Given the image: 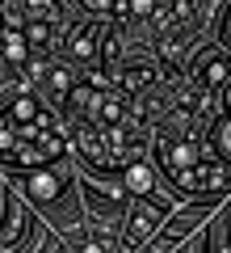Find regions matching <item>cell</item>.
<instances>
[{
    "mask_svg": "<svg viewBox=\"0 0 231 253\" xmlns=\"http://www.w3.org/2000/svg\"><path fill=\"white\" fill-rule=\"evenodd\" d=\"M206 148L214 152V161H219V165H227V169H231V114H223L219 123L210 126V135H206Z\"/></svg>",
    "mask_w": 231,
    "mask_h": 253,
    "instance_id": "cell-11",
    "label": "cell"
},
{
    "mask_svg": "<svg viewBox=\"0 0 231 253\" xmlns=\"http://www.w3.org/2000/svg\"><path fill=\"white\" fill-rule=\"evenodd\" d=\"M223 110H227V114H231V81L223 84Z\"/></svg>",
    "mask_w": 231,
    "mask_h": 253,
    "instance_id": "cell-17",
    "label": "cell"
},
{
    "mask_svg": "<svg viewBox=\"0 0 231 253\" xmlns=\"http://www.w3.org/2000/svg\"><path fill=\"white\" fill-rule=\"evenodd\" d=\"M21 177V190H26V199L38 203V207H55V203H63V194H67V173L51 169V165H42V169H26L17 173Z\"/></svg>",
    "mask_w": 231,
    "mask_h": 253,
    "instance_id": "cell-4",
    "label": "cell"
},
{
    "mask_svg": "<svg viewBox=\"0 0 231 253\" xmlns=\"http://www.w3.org/2000/svg\"><path fill=\"white\" fill-rule=\"evenodd\" d=\"M156 165L164 169V177L177 186V194L198 203H214L231 190V169L214 161V152L206 148V139L181 135V131H168V135L156 139Z\"/></svg>",
    "mask_w": 231,
    "mask_h": 253,
    "instance_id": "cell-1",
    "label": "cell"
},
{
    "mask_svg": "<svg viewBox=\"0 0 231 253\" xmlns=\"http://www.w3.org/2000/svg\"><path fill=\"white\" fill-rule=\"evenodd\" d=\"M80 4H84V9H114V4H118V0H80Z\"/></svg>",
    "mask_w": 231,
    "mask_h": 253,
    "instance_id": "cell-16",
    "label": "cell"
},
{
    "mask_svg": "<svg viewBox=\"0 0 231 253\" xmlns=\"http://www.w3.org/2000/svg\"><path fill=\"white\" fill-rule=\"evenodd\" d=\"M4 63L9 68H30V42L21 30H9L4 34Z\"/></svg>",
    "mask_w": 231,
    "mask_h": 253,
    "instance_id": "cell-12",
    "label": "cell"
},
{
    "mask_svg": "<svg viewBox=\"0 0 231 253\" xmlns=\"http://www.w3.org/2000/svg\"><path fill=\"white\" fill-rule=\"evenodd\" d=\"M168 211H172V203L164 199V194H139V203L131 207V215H126V245L131 249H143V245L156 236V228L168 219Z\"/></svg>",
    "mask_w": 231,
    "mask_h": 253,
    "instance_id": "cell-3",
    "label": "cell"
},
{
    "mask_svg": "<svg viewBox=\"0 0 231 253\" xmlns=\"http://www.w3.org/2000/svg\"><path fill=\"white\" fill-rule=\"evenodd\" d=\"M76 253H114V245L101 232H76Z\"/></svg>",
    "mask_w": 231,
    "mask_h": 253,
    "instance_id": "cell-13",
    "label": "cell"
},
{
    "mask_svg": "<svg viewBox=\"0 0 231 253\" xmlns=\"http://www.w3.org/2000/svg\"><path fill=\"white\" fill-rule=\"evenodd\" d=\"M151 76H156L151 68H139V63H134V68H126V72H122V84H131V89H134V84H147Z\"/></svg>",
    "mask_w": 231,
    "mask_h": 253,
    "instance_id": "cell-14",
    "label": "cell"
},
{
    "mask_svg": "<svg viewBox=\"0 0 231 253\" xmlns=\"http://www.w3.org/2000/svg\"><path fill=\"white\" fill-rule=\"evenodd\" d=\"M189 72H194V81L202 84V89H223V84L231 81V55L219 51V46H206V51L194 55Z\"/></svg>",
    "mask_w": 231,
    "mask_h": 253,
    "instance_id": "cell-5",
    "label": "cell"
},
{
    "mask_svg": "<svg viewBox=\"0 0 231 253\" xmlns=\"http://www.w3.org/2000/svg\"><path fill=\"white\" fill-rule=\"evenodd\" d=\"M0 110H4V118H13V123H42V126H51V123H55V114L34 97V93H17V97L4 101Z\"/></svg>",
    "mask_w": 231,
    "mask_h": 253,
    "instance_id": "cell-7",
    "label": "cell"
},
{
    "mask_svg": "<svg viewBox=\"0 0 231 253\" xmlns=\"http://www.w3.org/2000/svg\"><path fill=\"white\" fill-rule=\"evenodd\" d=\"M0 34H4V17H0Z\"/></svg>",
    "mask_w": 231,
    "mask_h": 253,
    "instance_id": "cell-18",
    "label": "cell"
},
{
    "mask_svg": "<svg viewBox=\"0 0 231 253\" xmlns=\"http://www.w3.org/2000/svg\"><path fill=\"white\" fill-rule=\"evenodd\" d=\"M67 156V135L59 126H42V123H13L0 110V169L4 173H26V169H42Z\"/></svg>",
    "mask_w": 231,
    "mask_h": 253,
    "instance_id": "cell-2",
    "label": "cell"
},
{
    "mask_svg": "<svg viewBox=\"0 0 231 253\" xmlns=\"http://www.w3.org/2000/svg\"><path fill=\"white\" fill-rule=\"evenodd\" d=\"M198 224H202V211H185V215H177L168 228H164V236H160L156 245H151V253H168L172 245H177V241H185V232H194Z\"/></svg>",
    "mask_w": 231,
    "mask_h": 253,
    "instance_id": "cell-8",
    "label": "cell"
},
{
    "mask_svg": "<svg viewBox=\"0 0 231 253\" xmlns=\"http://www.w3.org/2000/svg\"><path fill=\"white\" fill-rule=\"evenodd\" d=\"M101 38H105V30L97 26V21H84V26H76L67 34V42H63V51H67L71 63H93L101 51Z\"/></svg>",
    "mask_w": 231,
    "mask_h": 253,
    "instance_id": "cell-6",
    "label": "cell"
},
{
    "mask_svg": "<svg viewBox=\"0 0 231 253\" xmlns=\"http://www.w3.org/2000/svg\"><path fill=\"white\" fill-rule=\"evenodd\" d=\"M219 38H223V46L231 51V0L223 4V13H219Z\"/></svg>",
    "mask_w": 231,
    "mask_h": 253,
    "instance_id": "cell-15",
    "label": "cell"
},
{
    "mask_svg": "<svg viewBox=\"0 0 231 253\" xmlns=\"http://www.w3.org/2000/svg\"><path fill=\"white\" fill-rule=\"evenodd\" d=\"M38 76H42V89H46V97L51 101H67V93H71V84H76V72L71 68H38Z\"/></svg>",
    "mask_w": 231,
    "mask_h": 253,
    "instance_id": "cell-9",
    "label": "cell"
},
{
    "mask_svg": "<svg viewBox=\"0 0 231 253\" xmlns=\"http://www.w3.org/2000/svg\"><path fill=\"white\" fill-rule=\"evenodd\" d=\"M118 173H122V186L131 190L134 199H139V194H151V190H156V177H151V169H147L143 161H126Z\"/></svg>",
    "mask_w": 231,
    "mask_h": 253,
    "instance_id": "cell-10",
    "label": "cell"
}]
</instances>
